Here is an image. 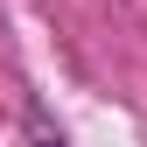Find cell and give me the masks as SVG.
Listing matches in <instances>:
<instances>
[{"label":"cell","instance_id":"obj_1","mask_svg":"<svg viewBox=\"0 0 147 147\" xmlns=\"http://www.w3.org/2000/svg\"><path fill=\"white\" fill-rule=\"evenodd\" d=\"M35 147H63V140H35Z\"/></svg>","mask_w":147,"mask_h":147}]
</instances>
